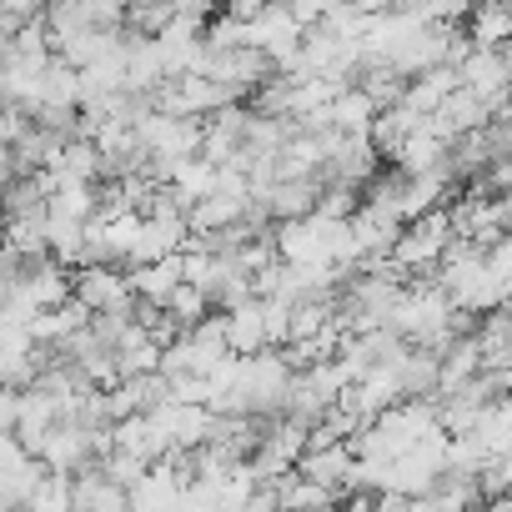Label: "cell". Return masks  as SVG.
Here are the masks:
<instances>
[{
	"instance_id": "obj_7",
	"label": "cell",
	"mask_w": 512,
	"mask_h": 512,
	"mask_svg": "<svg viewBox=\"0 0 512 512\" xmlns=\"http://www.w3.org/2000/svg\"><path fill=\"white\" fill-rule=\"evenodd\" d=\"M467 41L472 46H507L512 41V6L507 0H477L467 11Z\"/></svg>"
},
{
	"instance_id": "obj_12",
	"label": "cell",
	"mask_w": 512,
	"mask_h": 512,
	"mask_svg": "<svg viewBox=\"0 0 512 512\" xmlns=\"http://www.w3.org/2000/svg\"><path fill=\"white\" fill-rule=\"evenodd\" d=\"M6 56H11V36H0V66H6Z\"/></svg>"
},
{
	"instance_id": "obj_5",
	"label": "cell",
	"mask_w": 512,
	"mask_h": 512,
	"mask_svg": "<svg viewBox=\"0 0 512 512\" xmlns=\"http://www.w3.org/2000/svg\"><path fill=\"white\" fill-rule=\"evenodd\" d=\"M392 161L402 166V176H422V171H442V166H447V141L417 126V131H407V136L397 141V151H392Z\"/></svg>"
},
{
	"instance_id": "obj_13",
	"label": "cell",
	"mask_w": 512,
	"mask_h": 512,
	"mask_svg": "<svg viewBox=\"0 0 512 512\" xmlns=\"http://www.w3.org/2000/svg\"><path fill=\"white\" fill-rule=\"evenodd\" d=\"M502 51H507V61H512V41H507V46H502Z\"/></svg>"
},
{
	"instance_id": "obj_3",
	"label": "cell",
	"mask_w": 512,
	"mask_h": 512,
	"mask_svg": "<svg viewBox=\"0 0 512 512\" xmlns=\"http://www.w3.org/2000/svg\"><path fill=\"white\" fill-rule=\"evenodd\" d=\"M131 292L146 297V302H166L176 292V282H186V256L171 251V256H156V262H131Z\"/></svg>"
},
{
	"instance_id": "obj_14",
	"label": "cell",
	"mask_w": 512,
	"mask_h": 512,
	"mask_svg": "<svg viewBox=\"0 0 512 512\" xmlns=\"http://www.w3.org/2000/svg\"><path fill=\"white\" fill-rule=\"evenodd\" d=\"M0 106H6V91H0Z\"/></svg>"
},
{
	"instance_id": "obj_1",
	"label": "cell",
	"mask_w": 512,
	"mask_h": 512,
	"mask_svg": "<svg viewBox=\"0 0 512 512\" xmlns=\"http://www.w3.org/2000/svg\"><path fill=\"white\" fill-rule=\"evenodd\" d=\"M457 76H462L467 91H477L502 116V101L512 91V61H507L502 46H467V56L457 61Z\"/></svg>"
},
{
	"instance_id": "obj_2",
	"label": "cell",
	"mask_w": 512,
	"mask_h": 512,
	"mask_svg": "<svg viewBox=\"0 0 512 512\" xmlns=\"http://www.w3.org/2000/svg\"><path fill=\"white\" fill-rule=\"evenodd\" d=\"M71 297H81L91 312H136L131 277L116 272L111 262H86V272L71 282Z\"/></svg>"
},
{
	"instance_id": "obj_9",
	"label": "cell",
	"mask_w": 512,
	"mask_h": 512,
	"mask_svg": "<svg viewBox=\"0 0 512 512\" xmlns=\"http://www.w3.org/2000/svg\"><path fill=\"white\" fill-rule=\"evenodd\" d=\"M26 412V387H6L0 382V432H16Z\"/></svg>"
},
{
	"instance_id": "obj_6",
	"label": "cell",
	"mask_w": 512,
	"mask_h": 512,
	"mask_svg": "<svg viewBox=\"0 0 512 512\" xmlns=\"http://www.w3.org/2000/svg\"><path fill=\"white\" fill-rule=\"evenodd\" d=\"M246 211H251V196L211 191V196H201V201L186 211V221H191V231H201V236H216V231H226L231 221H241Z\"/></svg>"
},
{
	"instance_id": "obj_11",
	"label": "cell",
	"mask_w": 512,
	"mask_h": 512,
	"mask_svg": "<svg viewBox=\"0 0 512 512\" xmlns=\"http://www.w3.org/2000/svg\"><path fill=\"white\" fill-rule=\"evenodd\" d=\"M502 216H507V226H512V186H507V196H502Z\"/></svg>"
},
{
	"instance_id": "obj_4",
	"label": "cell",
	"mask_w": 512,
	"mask_h": 512,
	"mask_svg": "<svg viewBox=\"0 0 512 512\" xmlns=\"http://www.w3.org/2000/svg\"><path fill=\"white\" fill-rule=\"evenodd\" d=\"M226 342H231V352H262L267 347V302L262 297H241L226 307Z\"/></svg>"
},
{
	"instance_id": "obj_10",
	"label": "cell",
	"mask_w": 512,
	"mask_h": 512,
	"mask_svg": "<svg viewBox=\"0 0 512 512\" xmlns=\"http://www.w3.org/2000/svg\"><path fill=\"white\" fill-rule=\"evenodd\" d=\"M0 11L16 16V21H31V16H46L51 0H0Z\"/></svg>"
},
{
	"instance_id": "obj_8",
	"label": "cell",
	"mask_w": 512,
	"mask_h": 512,
	"mask_svg": "<svg viewBox=\"0 0 512 512\" xmlns=\"http://www.w3.org/2000/svg\"><path fill=\"white\" fill-rule=\"evenodd\" d=\"M161 307H166V312H171V317L181 322V332H186V327H196V322H201V317L211 312V297H206V292H201L196 282H176V292H171V297H166Z\"/></svg>"
}]
</instances>
